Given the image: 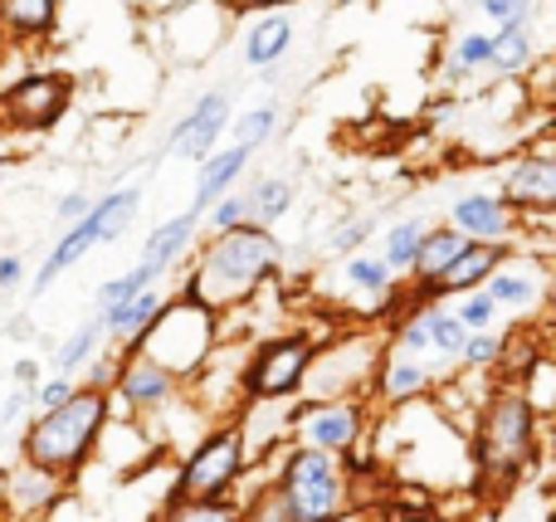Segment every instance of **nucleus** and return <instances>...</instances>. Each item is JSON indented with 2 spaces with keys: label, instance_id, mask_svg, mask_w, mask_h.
Segmentation results:
<instances>
[{
  "label": "nucleus",
  "instance_id": "f257e3e1",
  "mask_svg": "<svg viewBox=\"0 0 556 522\" xmlns=\"http://www.w3.org/2000/svg\"><path fill=\"white\" fill-rule=\"evenodd\" d=\"M283 269V244L269 225H235L205 240V250L191 254V269L181 279V298L201 303L211 313H235L254 303Z\"/></svg>",
  "mask_w": 556,
  "mask_h": 522
},
{
  "label": "nucleus",
  "instance_id": "f03ea898",
  "mask_svg": "<svg viewBox=\"0 0 556 522\" xmlns=\"http://www.w3.org/2000/svg\"><path fill=\"white\" fill-rule=\"evenodd\" d=\"M547 425L552 420H542L513 381H498V386H489V396L479 400L469 430H464L469 469L498 494H508L518 479H528L532 459H542V449L552 445Z\"/></svg>",
  "mask_w": 556,
  "mask_h": 522
},
{
  "label": "nucleus",
  "instance_id": "7ed1b4c3",
  "mask_svg": "<svg viewBox=\"0 0 556 522\" xmlns=\"http://www.w3.org/2000/svg\"><path fill=\"white\" fill-rule=\"evenodd\" d=\"M113 416V396L93 386H74V396L54 410H35V420L20 435V459L45 474L74 484L88 469V459L103 445V425Z\"/></svg>",
  "mask_w": 556,
  "mask_h": 522
},
{
  "label": "nucleus",
  "instance_id": "20e7f679",
  "mask_svg": "<svg viewBox=\"0 0 556 522\" xmlns=\"http://www.w3.org/2000/svg\"><path fill=\"white\" fill-rule=\"evenodd\" d=\"M269 488L283 504L288 522H342L346 513L362 508L342 459L313 445H288L278 455V469L269 474Z\"/></svg>",
  "mask_w": 556,
  "mask_h": 522
},
{
  "label": "nucleus",
  "instance_id": "39448f33",
  "mask_svg": "<svg viewBox=\"0 0 556 522\" xmlns=\"http://www.w3.org/2000/svg\"><path fill=\"white\" fill-rule=\"evenodd\" d=\"M215 342H220V313H211V308H201V303L172 293V298L162 303V313L152 318V328H147L127 352H142L147 361H156V367L172 371L181 386H191V377L205 367V357L215 352Z\"/></svg>",
  "mask_w": 556,
  "mask_h": 522
},
{
  "label": "nucleus",
  "instance_id": "423d86ee",
  "mask_svg": "<svg viewBox=\"0 0 556 522\" xmlns=\"http://www.w3.org/2000/svg\"><path fill=\"white\" fill-rule=\"evenodd\" d=\"M250 459L254 455H250V440H244L240 420L211 425L191 445V455L181 459V469H176L172 494L166 498H230L235 488H240Z\"/></svg>",
  "mask_w": 556,
  "mask_h": 522
},
{
  "label": "nucleus",
  "instance_id": "0eeeda50",
  "mask_svg": "<svg viewBox=\"0 0 556 522\" xmlns=\"http://www.w3.org/2000/svg\"><path fill=\"white\" fill-rule=\"evenodd\" d=\"M317 342L303 328L293 332H274L260 347H250V357L240 361V396L244 400H293L303 396L307 367H313Z\"/></svg>",
  "mask_w": 556,
  "mask_h": 522
},
{
  "label": "nucleus",
  "instance_id": "6e6552de",
  "mask_svg": "<svg viewBox=\"0 0 556 522\" xmlns=\"http://www.w3.org/2000/svg\"><path fill=\"white\" fill-rule=\"evenodd\" d=\"M74 107V78L59 68H29L0 88V132L15 137H45Z\"/></svg>",
  "mask_w": 556,
  "mask_h": 522
},
{
  "label": "nucleus",
  "instance_id": "1a4fd4ad",
  "mask_svg": "<svg viewBox=\"0 0 556 522\" xmlns=\"http://www.w3.org/2000/svg\"><path fill=\"white\" fill-rule=\"evenodd\" d=\"M371 416H366V396H307L298 406V416H288V435L293 445H313L327 455H342L346 445L366 435Z\"/></svg>",
  "mask_w": 556,
  "mask_h": 522
},
{
  "label": "nucleus",
  "instance_id": "9d476101",
  "mask_svg": "<svg viewBox=\"0 0 556 522\" xmlns=\"http://www.w3.org/2000/svg\"><path fill=\"white\" fill-rule=\"evenodd\" d=\"M483 293L493 298V308L498 313H513V318H538L542 308H547V293H552V269L547 259H538V254L528 250H508L503 254V264L483 279Z\"/></svg>",
  "mask_w": 556,
  "mask_h": 522
},
{
  "label": "nucleus",
  "instance_id": "9b49d317",
  "mask_svg": "<svg viewBox=\"0 0 556 522\" xmlns=\"http://www.w3.org/2000/svg\"><path fill=\"white\" fill-rule=\"evenodd\" d=\"M230 117H235V93L220 84V88H211V93H201L181 117H176L162 147L172 156H181V162H201V156H211L215 147L225 142Z\"/></svg>",
  "mask_w": 556,
  "mask_h": 522
},
{
  "label": "nucleus",
  "instance_id": "f8f14e48",
  "mask_svg": "<svg viewBox=\"0 0 556 522\" xmlns=\"http://www.w3.org/2000/svg\"><path fill=\"white\" fill-rule=\"evenodd\" d=\"M108 396H113V410H127V416H156V410H166L176 396H181V381H176L166 367L147 361L142 352H123Z\"/></svg>",
  "mask_w": 556,
  "mask_h": 522
},
{
  "label": "nucleus",
  "instance_id": "ddd939ff",
  "mask_svg": "<svg viewBox=\"0 0 556 522\" xmlns=\"http://www.w3.org/2000/svg\"><path fill=\"white\" fill-rule=\"evenodd\" d=\"M444 225H454V230L473 244H518V234H522V215L513 211L498 191L454 195L450 211H444Z\"/></svg>",
  "mask_w": 556,
  "mask_h": 522
},
{
  "label": "nucleus",
  "instance_id": "4468645a",
  "mask_svg": "<svg viewBox=\"0 0 556 522\" xmlns=\"http://www.w3.org/2000/svg\"><path fill=\"white\" fill-rule=\"evenodd\" d=\"M434 386H440V371L430 367V357H405V352L386 347L371 371L366 396H376L386 410H405V406H415V400L434 396Z\"/></svg>",
  "mask_w": 556,
  "mask_h": 522
},
{
  "label": "nucleus",
  "instance_id": "2eb2a0df",
  "mask_svg": "<svg viewBox=\"0 0 556 522\" xmlns=\"http://www.w3.org/2000/svg\"><path fill=\"white\" fill-rule=\"evenodd\" d=\"M503 201L528 220V215H552L556 211V156H538L522 147L503 171Z\"/></svg>",
  "mask_w": 556,
  "mask_h": 522
},
{
  "label": "nucleus",
  "instance_id": "dca6fc26",
  "mask_svg": "<svg viewBox=\"0 0 556 522\" xmlns=\"http://www.w3.org/2000/svg\"><path fill=\"white\" fill-rule=\"evenodd\" d=\"M93 250H103V211H98V201L88 205L74 225H64V234L54 240V250L39 259L35 279H29V293H49L59 273H68L74 264H84Z\"/></svg>",
  "mask_w": 556,
  "mask_h": 522
},
{
  "label": "nucleus",
  "instance_id": "f3484780",
  "mask_svg": "<svg viewBox=\"0 0 556 522\" xmlns=\"http://www.w3.org/2000/svg\"><path fill=\"white\" fill-rule=\"evenodd\" d=\"M254 147H244V142H230V147H215L211 156H201L195 162V195H191V211H201L205 215V205L211 201H220V195H230L235 186L244 181V171L254 166Z\"/></svg>",
  "mask_w": 556,
  "mask_h": 522
},
{
  "label": "nucleus",
  "instance_id": "a211bd4d",
  "mask_svg": "<svg viewBox=\"0 0 556 522\" xmlns=\"http://www.w3.org/2000/svg\"><path fill=\"white\" fill-rule=\"evenodd\" d=\"M293 39H298L293 15H283V10H254L250 29H244V39H240L244 68H254V74L278 68L288 59V49H293Z\"/></svg>",
  "mask_w": 556,
  "mask_h": 522
},
{
  "label": "nucleus",
  "instance_id": "6ab92c4d",
  "mask_svg": "<svg viewBox=\"0 0 556 522\" xmlns=\"http://www.w3.org/2000/svg\"><path fill=\"white\" fill-rule=\"evenodd\" d=\"M195 234H201V211H176V215H166L162 225H152V234L142 240L137 259L152 264L156 273H172L176 264L191 259Z\"/></svg>",
  "mask_w": 556,
  "mask_h": 522
},
{
  "label": "nucleus",
  "instance_id": "aec40b11",
  "mask_svg": "<svg viewBox=\"0 0 556 522\" xmlns=\"http://www.w3.org/2000/svg\"><path fill=\"white\" fill-rule=\"evenodd\" d=\"M166 298H172V293H166L162 283H147V289H137L132 298H123L117 308L98 313V318H103V332H108V347H117V352L132 347V342L152 328V318L162 313Z\"/></svg>",
  "mask_w": 556,
  "mask_h": 522
},
{
  "label": "nucleus",
  "instance_id": "412c9836",
  "mask_svg": "<svg viewBox=\"0 0 556 522\" xmlns=\"http://www.w3.org/2000/svg\"><path fill=\"white\" fill-rule=\"evenodd\" d=\"M64 0H0V39L5 44H45L59 29Z\"/></svg>",
  "mask_w": 556,
  "mask_h": 522
},
{
  "label": "nucleus",
  "instance_id": "4be33fe9",
  "mask_svg": "<svg viewBox=\"0 0 556 522\" xmlns=\"http://www.w3.org/2000/svg\"><path fill=\"white\" fill-rule=\"evenodd\" d=\"M59 494H64V479H54V474H45V469H35V464H25L20 459V469L0 484V498H5V508L15 518H39V513H49V508L59 504Z\"/></svg>",
  "mask_w": 556,
  "mask_h": 522
},
{
  "label": "nucleus",
  "instance_id": "5701e85b",
  "mask_svg": "<svg viewBox=\"0 0 556 522\" xmlns=\"http://www.w3.org/2000/svg\"><path fill=\"white\" fill-rule=\"evenodd\" d=\"M532 25H538V20H532ZM532 25L493 29V59H489V74H493V78H528L532 64L547 54Z\"/></svg>",
  "mask_w": 556,
  "mask_h": 522
},
{
  "label": "nucleus",
  "instance_id": "b1692460",
  "mask_svg": "<svg viewBox=\"0 0 556 522\" xmlns=\"http://www.w3.org/2000/svg\"><path fill=\"white\" fill-rule=\"evenodd\" d=\"M464 234L454 230V225H434L430 220V230H425V240H420V250H415V264H410V273H405V289H420V283H430V279H440L444 269L454 264V254L464 250Z\"/></svg>",
  "mask_w": 556,
  "mask_h": 522
},
{
  "label": "nucleus",
  "instance_id": "393cba45",
  "mask_svg": "<svg viewBox=\"0 0 556 522\" xmlns=\"http://www.w3.org/2000/svg\"><path fill=\"white\" fill-rule=\"evenodd\" d=\"M103 342H108L103 318L93 313V318L78 322V328L54 347V357H49V371H54V377H78V371H84L88 361H93L98 352H103Z\"/></svg>",
  "mask_w": 556,
  "mask_h": 522
},
{
  "label": "nucleus",
  "instance_id": "a878e982",
  "mask_svg": "<svg viewBox=\"0 0 556 522\" xmlns=\"http://www.w3.org/2000/svg\"><path fill=\"white\" fill-rule=\"evenodd\" d=\"M293 201H298L293 176H254L250 191H244L250 220H254V225H269V230H274L278 220H283L288 211H293Z\"/></svg>",
  "mask_w": 556,
  "mask_h": 522
},
{
  "label": "nucleus",
  "instance_id": "bb28decb",
  "mask_svg": "<svg viewBox=\"0 0 556 522\" xmlns=\"http://www.w3.org/2000/svg\"><path fill=\"white\" fill-rule=\"evenodd\" d=\"M425 332H430V357L444 361L440 371L459 367V352H464V338H469V328L454 318L450 303H425Z\"/></svg>",
  "mask_w": 556,
  "mask_h": 522
},
{
  "label": "nucleus",
  "instance_id": "cd10ccee",
  "mask_svg": "<svg viewBox=\"0 0 556 522\" xmlns=\"http://www.w3.org/2000/svg\"><path fill=\"white\" fill-rule=\"evenodd\" d=\"M425 230H430V215H405V220H395L391 230L381 234V250H376V254L386 259V269H391L395 279H405V273H410Z\"/></svg>",
  "mask_w": 556,
  "mask_h": 522
},
{
  "label": "nucleus",
  "instance_id": "c85d7f7f",
  "mask_svg": "<svg viewBox=\"0 0 556 522\" xmlns=\"http://www.w3.org/2000/svg\"><path fill=\"white\" fill-rule=\"evenodd\" d=\"M162 522H244L240 498H166Z\"/></svg>",
  "mask_w": 556,
  "mask_h": 522
},
{
  "label": "nucleus",
  "instance_id": "c756f323",
  "mask_svg": "<svg viewBox=\"0 0 556 522\" xmlns=\"http://www.w3.org/2000/svg\"><path fill=\"white\" fill-rule=\"evenodd\" d=\"M166 273H156L152 264H142L137 259L132 269H123V273H113V279H103L98 283V293H93V313H108V308H117L123 298H132L137 289H147V283H162Z\"/></svg>",
  "mask_w": 556,
  "mask_h": 522
},
{
  "label": "nucleus",
  "instance_id": "7c9ffc66",
  "mask_svg": "<svg viewBox=\"0 0 556 522\" xmlns=\"http://www.w3.org/2000/svg\"><path fill=\"white\" fill-rule=\"evenodd\" d=\"M376 234V215H342V220L327 230L323 240V254L327 259H346V254L366 250V240Z\"/></svg>",
  "mask_w": 556,
  "mask_h": 522
},
{
  "label": "nucleus",
  "instance_id": "2f4dec72",
  "mask_svg": "<svg viewBox=\"0 0 556 522\" xmlns=\"http://www.w3.org/2000/svg\"><path fill=\"white\" fill-rule=\"evenodd\" d=\"M274 132H278V103H254V107H244L240 117H230V132L225 137H235V142H244V147L260 152Z\"/></svg>",
  "mask_w": 556,
  "mask_h": 522
},
{
  "label": "nucleus",
  "instance_id": "473e14b6",
  "mask_svg": "<svg viewBox=\"0 0 556 522\" xmlns=\"http://www.w3.org/2000/svg\"><path fill=\"white\" fill-rule=\"evenodd\" d=\"M498 352H503V328H479L464 338L459 352V371H473V377H493L498 367Z\"/></svg>",
  "mask_w": 556,
  "mask_h": 522
},
{
  "label": "nucleus",
  "instance_id": "72a5a7b5",
  "mask_svg": "<svg viewBox=\"0 0 556 522\" xmlns=\"http://www.w3.org/2000/svg\"><path fill=\"white\" fill-rule=\"evenodd\" d=\"M386 522H450L434 508V498H425V494H405V488H395L391 498H386L381 508H376Z\"/></svg>",
  "mask_w": 556,
  "mask_h": 522
},
{
  "label": "nucleus",
  "instance_id": "f704fd0d",
  "mask_svg": "<svg viewBox=\"0 0 556 522\" xmlns=\"http://www.w3.org/2000/svg\"><path fill=\"white\" fill-rule=\"evenodd\" d=\"M450 308H454V318H459L469 332L498 328V318H503V313L493 308V298H489L483 289H469V293H459V298H450Z\"/></svg>",
  "mask_w": 556,
  "mask_h": 522
},
{
  "label": "nucleus",
  "instance_id": "c9c22d12",
  "mask_svg": "<svg viewBox=\"0 0 556 522\" xmlns=\"http://www.w3.org/2000/svg\"><path fill=\"white\" fill-rule=\"evenodd\" d=\"M250 220V205H244V191L235 186L230 195H220V201H211L205 205V215H201V230H211V234H220V230H235V225H244Z\"/></svg>",
  "mask_w": 556,
  "mask_h": 522
},
{
  "label": "nucleus",
  "instance_id": "e433bc0d",
  "mask_svg": "<svg viewBox=\"0 0 556 522\" xmlns=\"http://www.w3.org/2000/svg\"><path fill=\"white\" fill-rule=\"evenodd\" d=\"M479 15L493 29H513V25H532L538 20V0H479Z\"/></svg>",
  "mask_w": 556,
  "mask_h": 522
},
{
  "label": "nucleus",
  "instance_id": "4c0bfd02",
  "mask_svg": "<svg viewBox=\"0 0 556 522\" xmlns=\"http://www.w3.org/2000/svg\"><path fill=\"white\" fill-rule=\"evenodd\" d=\"M74 386H78V377H54V371H45V377L29 386V410H54V406H64V400L74 396Z\"/></svg>",
  "mask_w": 556,
  "mask_h": 522
},
{
  "label": "nucleus",
  "instance_id": "58836bf2",
  "mask_svg": "<svg viewBox=\"0 0 556 522\" xmlns=\"http://www.w3.org/2000/svg\"><path fill=\"white\" fill-rule=\"evenodd\" d=\"M117 361H123V352L117 347H103L93 361H88L84 371H78V386H93V391H113V377H117Z\"/></svg>",
  "mask_w": 556,
  "mask_h": 522
},
{
  "label": "nucleus",
  "instance_id": "ea45409f",
  "mask_svg": "<svg viewBox=\"0 0 556 522\" xmlns=\"http://www.w3.org/2000/svg\"><path fill=\"white\" fill-rule=\"evenodd\" d=\"M88 205H93V195H88V191H64V195L54 201V220H59V225H74L78 215L88 211Z\"/></svg>",
  "mask_w": 556,
  "mask_h": 522
},
{
  "label": "nucleus",
  "instance_id": "a19ab883",
  "mask_svg": "<svg viewBox=\"0 0 556 522\" xmlns=\"http://www.w3.org/2000/svg\"><path fill=\"white\" fill-rule=\"evenodd\" d=\"M20 283H25V259L20 254H0V293L20 289Z\"/></svg>",
  "mask_w": 556,
  "mask_h": 522
},
{
  "label": "nucleus",
  "instance_id": "79ce46f5",
  "mask_svg": "<svg viewBox=\"0 0 556 522\" xmlns=\"http://www.w3.org/2000/svg\"><path fill=\"white\" fill-rule=\"evenodd\" d=\"M25 410H29V391H25V386H15V391L5 396V406H0V425H10V420L25 416Z\"/></svg>",
  "mask_w": 556,
  "mask_h": 522
},
{
  "label": "nucleus",
  "instance_id": "37998d69",
  "mask_svg": "<svg viewBox=\"0 0 556 522\" xmlns=\"http://www.w3.org/2000/svg\"><path fill=\"white\" fill-rule=\"evenodd\" d=\"M10 377H15V386H25V391H29V386H35L39 377H45V367H39L35 357H20V361H15V371H10Z\"/></svg>",
  "mask_w": 556,
  "mask_h": 522
},
{
  "label": "nucleus",
  "instance_id": "c03bdc74",
  "mask_svg": "<svg viewBox=\"0 0 556 522\" xmlns=\"http://www.w3.org/2000/svg\"><path fill=\"white\" fill-rule=\"evenodd\" d=\"M293 5H303V0H230V10H293Z\"/></svg>",
  "mask_w": 556,
  "mask_h": 522
},
{
  "label": "nucleus",
  "instance_id": "a18cd8bd",
  "mask_svg": "<svg viewBox=\"0 0 556 522\" xmlns=\"http://www.w3.org/2000/svg\"><path fill=\"white\" fill-rule=\"evenodd\" d=\"M342 522H386L381 513H376V508H371V513H362V508H356V513H346Z\"/></svg>",
  "mask_w": 556,
  "mask_h": 522
},
{
  "label": "nucleus",
  "instance_id": "49530a36",
  "mask_svg": "<svg viewBox=\"0 0 556 522\" xmlns=\"http://www.w3.org/2000/svg\"><path fill=\"white\" fill-rule=\"evenodd\" d=\"M5 186H10V162L0 156V191H5Z\"/></svg>",
  "mask_w": 556,
  "mask_h": 522
}]
</instances>
